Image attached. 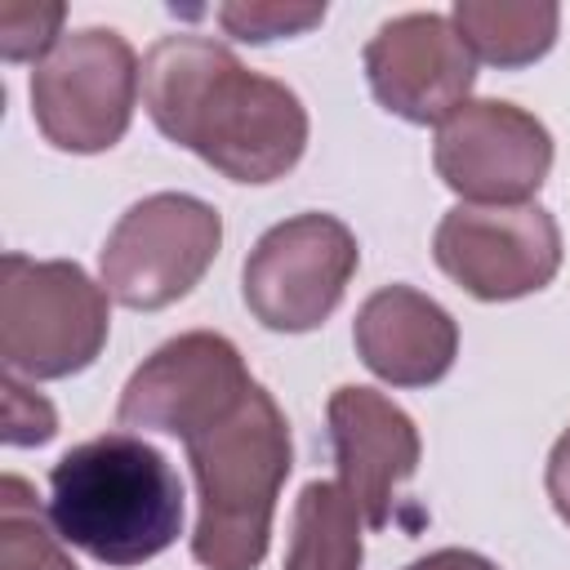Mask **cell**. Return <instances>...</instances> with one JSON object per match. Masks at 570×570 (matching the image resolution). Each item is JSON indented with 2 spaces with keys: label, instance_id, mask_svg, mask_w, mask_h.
<instances>
[{
  "label": "cell",
  "instance_id": "17",
  "mask_svg": "<svg viewBox=\"0 0 570 570\" xmlns=\"http://www.w3.org/2000/svg\"><path fill=\"white\" fill-rule=\"evenodd\" d=\"M218 27L232 40L267 45L281 36H303L325 22V4H298V0H232L214 9Z\"/></svg>",
  "mask_w": 570,
  "mask_h": 570
},
{
  "label": "cell",
  "instance_id": "11",
  "mask_svg": "<svg viewBox=\"0 0 570 570\" xmlns=\"http://www.w3.org/2000/svg\"><path fill=\"white\" fill-rule=\"evenodd\" d=\"M365 80L383 111L410 120V125H441L450 120L472 85H476V58L454 31L450 13L410 9L365 40Z\"/></svg>",
  "mask_w": 570,
  "mask_h": 570
},
{
  "label": "cell",
  "instance_id": "6",
  "mask_svg": "<svg viewBox=\"0 0 570 570\" xmlns=\"http://www.w3.org/2000/svg\"><path fill=\"white\" fill-rule=\"evenodd\" d=\"M223 218L187 191H151L134 200L102 240L98 276L107 298L129 312H160L187 298L214 267Z\"/></svg>",
  "mask_w": 570,
  "mask_h": 570
},
{
  "label": "cell",
  "instance_id": "2",
  "mask_svg": "<svg viewBox=\"0 0 570 570\" xmlns=\"http://www.w3.org/2000/svg\"><path fill=\"white\" fill-rule=\"evenodd\" d=\"M183 481L138 432H102L49 468V525L85 557L129 570L183 534Z\"/></svg>",
  "mask_w": 570,
  "mask_h": 570
},
{
  "label": "cell",
  "instance_id": "12",
  "mask_svg": "<svg viewBox=\"0 0 570 570\" xmlns=\"http://www.w3.org/2000/svg\"><path fill=\"white\" fill-rule=\"evenodd\" d=\"M330 450L338 485L356 499L370 530H383L396 508V490L419 472L423 441L414 419L383 392L343 383L325 401Z\"/></svg>",
  "mask_w": 570,
  "mask_h": 570
},
{
  "label": "cell",
  "instance_id": "21",
  "mask_svg": "<svg viewBox=\"0 0 570 570\" xmlns=\"http://www.w3.org/2000/svg\"><path fill=\"white\" fill-rule=\"evenodd\" d=\"M401 570H499V566L490 557L472 552V548H436V552H428V557H419Z\"/></svg>",
  "mask_w": 570,
  "mask_h": 570
},
{
  "label": "cell",
  "instance_id": "15",
  "mask_svg": "<svg viewBox=\"0 0 570 570\" xmlns=\"http://www.w3.org/2000/svg\"><path fill=\"white\" fill-rule=\"evenodd\" d=\"M361 508L338 481H307L289 512V548L281 570H361Z\"/></svg>",
  "mask_w": 570,
  "mask_h": 570
},
{
  "label": "cell",
  "instance_id": "1",
  "mask_svg": "<svg viewBox=\"0 0 570 570\" xmlns=\"http://www.w3.org/2000/svg\"><path fill=\"white\" fill-rule=\"evenodd\" d=\"M142 107L169 142L232 183H276L307 151L303 98L209 36H165L147 49Z\"/></svg>",
  "mask_w": 570,
  "mask_h": 570
},
{
  "label": "cell",
  "instance_id": "10",
  "mask_svg": "<svg viewBox=\"0 0 570 570\" xmlns=\"http://www.w3.org/2000/svg\"><path fill=\"white\" fill-rule=\"evenodd\" d=\"M254 387L240 347L227 334L214 330H187L169 343H160L120 387L116 423L165 432V436H191L223 410H232Z\"/></svg>",
  "mask_w": 570,
  "mask_h": 570
},
{
  "label": "cell",
  "instance_id": "16",
  "mask_svg": "<svg viewBox=\"0 0 570 570\" xmlns=\"http://www.w3.org/2000/svg\"><path fill=\"white\" fill-rule=\"evenodd\" d=\"M0 570H80L49 525V512H40L31 481L13 472L0 476Z\"/></svg>",
  "mask_w": 570,
  "mask_h": 570
},
{
  "label": "cell",
  "instance_id": "4",
  "mask_svg": "<svg viewBox=\"0 0 570 570\" xmlns=\"http://www.w3.org/2000/svg\"><path fill=\"white\" fill-rule=\"evenodd\" d=\"M111 334L107 289L71 258H0V361L18 379H71Z\"/></svg>",
  "mask_w": 570,
  "mask_h": 570
},
{
  "label": "cell",
  "instance_id": "19",
  "mask_svg": "<svg viewBox=\"0 0 570 570\" xmlns=\"http://www.w3.org/2000/svg\"><path fill=\"white\" fill-rule=\"evenodd\" d=\"M0 396H4V414H0V436L4 445H45L58 436V414L53 405L31 392L18 374L0 379Z\"/></svg>",
  "mask_w": 570,
  "mask_h": 570
},
{
  "label": "cell",
  "instance_id": "8",
  "mask_svg": "<svg viewBox=\"0 0 570 570\" xmlns=\"http://www.w3.org/2000/svg\"><path fill=\"white\" fill-rule=\"evenodd\" d=\"M432 258L463 294L512 303L561 272V227L543 205H454L432 232Z\"/></svg>",
  "mask_w": 570,
  "mask_h": 570
},
{
  "label": "cell",
  "instance_id": "14",
  "mask_svg": "<svg viewBox=\"0 0 570 570\" xmlns=\"http://www.w3.org/2000/svg\"><path fill=\"white\" fill-rule=\"evenodd\" d=\"M454 31L490 67H530L557 45L561 9L552 0H454Z\"/></svg>",
  "mask_w": 570,
  "mask_h": 570
},
{
  "label": "cell",
  "instance_id": "3",
  "mask_svg": "<svg viewBox=\"0 0 570 570\" xmlns=\"http://www.w3.org/2000/svg\"><path fill=\"white\" fill-rule=\"evenodd\" d=\"M196 481L191 557L205 570H258L272 543L281 485L294 468L285 410L254 379V387L183 436Z\"/></svg>",
  "mask_w": 570,
  "mask_h": 570
},
{
  "label": "cell",
  "instance_id": "20",
  "mask_svg": "<svg viewBox=\"0 0 570 570\" xmlns=\"http://www.w3.org/2000/svg\"><path fill=\"white\" fill-rule=\"evenodd\" d=\"M543 485H548V499H552L557 517L570 525V428H566V432L552 441V450H548Z\"/></svg>",
  "mask_w": 570,
  "mask_h": 570
},
{
  "label": "cell",
  "instance_id": "18",
  "mask_svg": "<svg viewBox=\"0 0 570 570\" xmlns=\"http://www.w3.org/2000/svg\"><path fill=\"white\" fill-rule=\"evenodd\" d=\"M62 0H4L0 4V58L4 62H40L67 31Z\"/></svg>",
  "mask_w": 570,
  "mask_h": 570
},
{
  "label": "cell",
  "instance_id": "9",
  "mask_svg": "<svg viewBox=\"0 0 570 570\" xmlns=\"http://www.w3.org/2000/svg\"><path fill=\"white\" fill-rule=\"evenodd\" d=\"M432 165L463 205H530L552 174V134L517 102L468 98L436 125Z\"/></svg>",
  "mask_w": 570,
  "mask_h": 570
},
{
  "label": "cell",
  "instance_id": "5",
  "mask_svg": "<svg viewBox=\"0 0 570 570\" xmlns=\"http://www.w3.org/2000/svg\"><path fill=\"white\" fill-rule=\"evenodd\" d=\"M142 62L116 27L67 31L31 71V120L71 156L111 151L134 120Z\"/></svg>",
  "mask_w": 570,
  "mask_h": 570
},
{
  "label": "cell",
  "instance_id": "7",
  "mask_svg": "<svg viewBox=\"0 0 570 570\" xmlns=\"http://www.w3.org/2000/svg\"><path fill=\"white\" fill-rule=\"evenodd\" d=\"M356 267L361 245L352 227L334 214L307 209L272 223L254 240L240 267V298L263 330L307 334L334 316Z\"/></svg>",
  "mask_w": 570,
  "mask_h": 570
},
{
  "label": "cell",
  "instance_id": "13",
  "mask_svg": "<svg viewBox=\"0 0 570 570\" xmlns=\"http://www.w3.org/2000/svg\"><path fill=\"white\" fill-rule=\"evenodd\" d=\"M361 365L392 387H432L454 370L459 321L414 285L374 289L352 321Z\"/></svg>",
  "mask_w": 570,
  "mask_h": 570
}]
</instances>
